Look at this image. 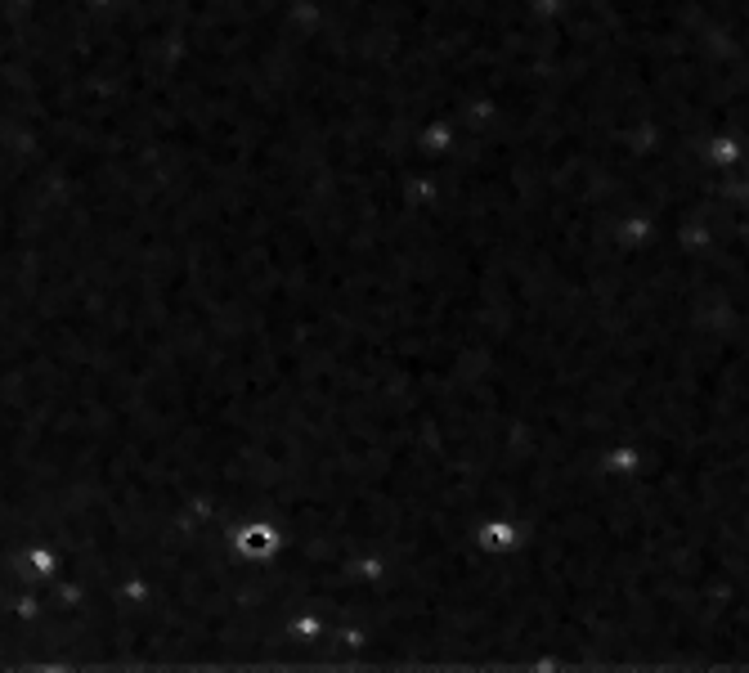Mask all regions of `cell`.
<instances>
[{
    "instance_id": "obj_1",
    "label": "cell",
    "mask_w": 749,
    "mask_h": 673,
    "mask_svg": "<svg viewBox=\"0 0 749 673\" xmlns=\"http://www.w3.org/2000/svg\"><path fill=\"white\" fill-rule=\"evenodd\" d=\"M274 543H279V539H274V530H270V525H252V530H243V534H238V548H243V552H252V557H265V552H270Z\"/></svg>"
},
{
    "instance_id": "obj_2",
    "label": "cell",
    "mask_w": 749,
    "mask_h": 673,
    "mask_svg": "<svg viewBox=\"0 0 749 673\" xmlns=\"http://www.w3.org/2000/svg\"><path fill=\"white\" fill-rule=\"evenodd\" d=\"M480 543H485L489 552H503V548H512V543H516V525H507V521L485 525V534H480Z\"/></svg>"
},
{
    "instance_id": "obj_3",
    "label": "cell",
    "mask_w": 749,
    "mask_h": 673,
    "mask_svg": "<svg viewBox=\"0 0 749 673\" xmlns=\"http://www.w3.org/2000/svg\"><path fill=\"white\" fill-rule=\"evenodd\" d=\"M606 467H637V454H633V449H619V454L606 458Z\"/></svg>"
},
{
    "instance_id": "obj_4",
    "label": "cell",
    "mask_w": 749,
    "mask_h": 673,
    "mask_svg": "<svg viewBox=\"0 0 749 673\" xmlns=\"http://www.w3.org/2000/svg\"><path fill=\"white\" fill-rule=\"evenodd\" d=\"M714 153H718L723 162H732V158H736V144H714Z\"/></svg>"
}]
</instances>
